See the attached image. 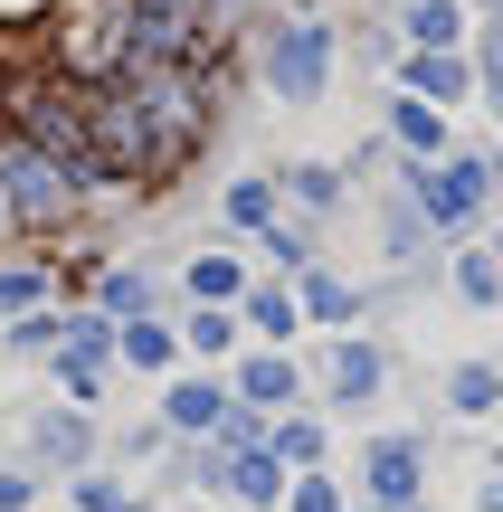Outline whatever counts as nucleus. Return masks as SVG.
Here are the masks:
<instances>
[{
    "label": "nucleus",
    "mask_w": 503,
    "mask_h": 512,
    "mask_svg": "<svg viewBox=\"0 0 503 512\" xmlns=\"http://www.w3.org/2000/svg\"><path fill=\"white\" fill-rule=\"evenodd\" d=\"M124 351H133V361H171V332H152V323H133V332H124Z\"/></svg>",
    "instance_id": "12"
},
{
    "label": "nucleus",
    "mask_w": 503,
    "mask_h": 512,
    "mask_svg": "<svg viewBox=\"0 0 503 512\" xmlns=\"http://www.w3.org/2000/svg\"><path fill=\"white\" fill-rule=\"evenodd\" d=\"M494 399V370H456V408H485Z\"/></svg>",
    "instance_id": "16"
},
{
    "label": "nucleus",
    "mask_w": 503,
    "mask_h": 512,
    "mask_svg": "<svg viewBox=\"0 0 503 512\" xmlns=\"http://www.w3.org/2000/svg\"><path fill=\"white\" fill-rule=\"evenodd\" d=\"M171 418H181V427H209V418H219V399H209V389H181V399H171Z\"/></svg>",
    "instance_id": "13"
},
{
    "label": "nucleus",
    "mask_w": 503,
    "mask_h": 512,
    "mask_svg": "<svg viewBox=\"0 0 503 512\" xmlns=\"http://www.w3.org/2000/svg\"><path fill=\"white\" fill-rule=\"evenodd\" d=\"M295 512H342V494H333L323 475H304V484H295Z\"/></svg>",
    "instance_id": "15"
},
{
    "label": "nucleus",
    "mask_w": 503,
    "mask_h": 512,
    "mask_svg": "<svg viewBox=\"0 0 503 512\" xmlns=\"http://www.w3.org/2000/svg\"><path fill=\"white\" fill-rule=\"evenodd\" d=\"M456 285H466V294H475V304H494V294H503V275L485 266V256H466V266H456Z\"/></svg>",
    "instance_id": "10"
},
{
    "label": "nucleus",
    "mask_w": 503,
    "mask_h": 512,
    "mask_svg": "<svg viewBox=\"0 0 503 512\" xmlns=\"http://www.w3.org/2000/svg\"><path fill=\"white\" fill-rule=\"evenodd\" d=\"M304 304H314L323 323H342V313H352V294H342V285H323V275H314V285H304Z\"/></svg>",
    "instance_id": "11"
},
{
    "label": "nucleus",
    "mask_w": 503,
    "mask_h": 512,
    "mask_svg": "<svg viewBox=\"0 0 503 512\" xmlns=\"http://www.w3.org/2000/svg\"><path fill=\"white\" fill-rule=\"evenodd\" d=\"M238 67L247 0H0V247L171 190Z\"/></svg>",
    "instance_id": "1"
},
{
    "label": "nucleus",
    "mask_w": 503,
    "mask_h": 512,
    "mask_svg": "<svg viewBox=\"0 0 503 512\" xmlns=\"http://www.w3.org/2000/svg\"><path fill=\"white\" fill-rule=\"evenodd\" d=\"M247 389H257V399H295V370H285V361H257V370H247Z\"/></svg>",
    "instance_id": "9"
},
{
    "label": "nucleus",
    "mask_w": 503,
    "mask_h": 512,
    "mask_svg": "<svg viewBox=\"0 0 503 512\" xmlns=\"http://www.w3.org/2000/svg\"><path fill=\"white\" fill-rule=\"evenodd\" d=\"M228 484H238V494H247V503H276V465H266V456H257V446H247V456H238V465H228Z\"/></svg>",
    "instance_id": "4"
},
{
    "label": "nucleus",
    "mask_w": 503,
    "mask_h": 512,
    "mask_svg": "<svg viewBox=\"0 0 503 512\" xmlns=\"http://www.w3.org/2000/svg\"><path fill=\"white\" fill-rule=\"evenodd\" d=\"M95 380H105V332L67 342V389H76V399H95Z\"/></svg>",
    "instance_id": "3"
},
{
    "label": "nucleus",
    "mask_w": 503,
    "mask_h": 512,
    "mask_svg": "<svg viewBox=\"0 0 503 512\" xmlns=\"http://www.w3.org/2000/svg\"><path fill=\"white\" fill-rule=\"evenodd\" d=\"M475 200H485V171H447V181H437V209H447V219L475 209Z\"/></svg>",
    "instance_id": "6"
},
{
    "label": "nucleus",
    "mask_w": 503,
    "mask_h": 512,
    "mask_svg": "<svg viewBox=\"0 0 503 512\" xmlns=\"http://www.w3.org/2000/svg\"><path fill=\"white\" fill-rule=\"evenodd\" d=\"M76 503H86V512H143V503L124 494V484H86V494H76Z\"/></svg>",
    "instance_id": "14"
},
{
    "label": "nucleus",
    "mask_w": 503,
    "mask_h": 512,
    "mask_svg": "<svg viewBox=\"0 0 503 512\" xmlns=\"http://www.w3.org/2000/svg\"><path fill=\"white\" fill-rule=\"evenodd\" d=\"M371 494H380V503H409V494H418V446H409V437H380V446H371Z\"/></svg>",
    "instance_id": "2"
},
{
    "label": "nucleus",
    "mask_w": 503,
    "mask_h": 512,
    "mask_svg": "<svg viewBox=\"0 0 503 512\" xmlns=\"http://www.w3.org/2000/svg\"><path fill=\"white\" fill-rule=\"evenodd\" d=\"M333 389H342V399H371V389H380V361H371V351H342Z\"/></svg>",
    "instance_id": "5"
},
{
    "label": "nucleus",
    "mask_w": 503,
    "mask_h": 512,
    "mask_svg": "<svg viewBox=\"0 0 503 512\" xmlns=\"http://www.w3.org/2000/svg\"><path fill=\"white\" fill-rule=\"evenodd\" d=\"M190 285H200V294H238V285H247V275H238V266H228V256H200V266H190Z\"/></svg>",
    "instance_id": "7"
},
{
    "label": "nucleus",
    "mask_w": 503,
    "mask_h": 512,
    "mask_svg": "<svg viewBox=\"0 0 503 512\" xmlns=\"http://www.w3.org/2000/svg\"><path fill=\"white\" fill-rule=\"evenodd\" d=\"M276 456H285V465H323V427H285Z\"/></svg>",
    "instance_id": "8"
}]
</instances>
